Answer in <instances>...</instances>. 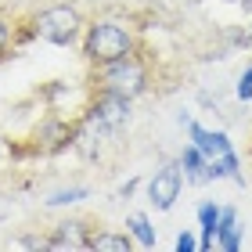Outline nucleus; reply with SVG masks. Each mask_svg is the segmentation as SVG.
<instances>
[{"label":"nucleus","instance_id":"nucleus-11","mask_svg":"<svg viewBox=\"0 0 252 252\" xmlns=\"http://www.w3.org/2000/svg\"><path fill=\"white\" fill-rule=\"evenodd\" d=\"M79 198H87V191L83 188H72V191H58L54 198H47L51 205H65V202H79Z\"/></svg>","mask_w":252,"mask_h":252},{"label":"nucleus","instance_id":"nucleus-9","mask_svg":"<svg viewBox=\"0 0 252 252\" xmlns=\"http://www.w3.org/2000/svg\"><path fill=\"white\" fill-rule=\"evenodd\" d=\"M180 166H184V173L188 177H194V180H202L205 177V166H209V158H205L202 152H198V148H188V152H184V158H180Z\"/></svg>","mask_w":252,"mask_h":252},{"label":"nucleus","instance_id":"nucleus-13","mask_svg":"<svg viewBox=\"0 0 252 252\" xmlns=\"http://www.w3.org/2000/svg\"><path fill=\"white\" fill-rule=\"evenodd\" d=\"M194 249H198V242H194L191 231H184V234L177 238V252H194Z\"/></svg>","mask_w":252,"mask_h":252},{"label":"nucleus","instance_id":"nucleus-10","mask_svg":"<svg viewBox=\"0 0 252 252\" xmlns=\"http://www.w3.org/2000/svg\"><path fill=\"white\" fill-rule=\"evenodd\" d=\"M126 227H130V234H133L144 249H152V245H155V231H152V223H148L144 216H130V220H126Z\"/></svg>","mask_w":252,"mask_h":252},{"label":"nucleus","instance_id":"nucleus-5","mask_svg":"<svg viewBox=\"0 0 252 252\" xmlns=\"http://www.w3.org/2000/svg\"><path fill=\"white\" fill-rule=\"evenodd\" d=\"M126 116H130V97L108 90V94L97 101V108L90 112V126H97V130H116L119 123H126Z\"/></svg>","mask_w":252,"mask_h":252},{"label":"nucleus","instance_id":"nucleus-8","mask_svg":"<svg viewBox=\"0 0 252 252\" xmlns=\"http://www.w3.org/2000/svg\"><path fill=\"white\" fill-rule=\"evenodd\" d=\"M87 245L97 249V252H130V234H97Z\"/></svg>","mask_w":252,"mask_h":252},{"label":"nucleus","instance_id":"nucleus-1","mask_svg":"<svg viewBox=\"0 0 252 252\" xmlns=\"http://www.w3.org/2000/svg\"><path fill=\"white\" fill-rule=\"evenodd\" d=\"M133 47V40H130V32H126L123 26H116V22H97V26H90L87 32V43H83V51H87V58L90 62H116L123 58V54H130Z\"/></svg>","mask_w":252,"mask_h":252},{"label":"nucleus","instance_id":"nucleus-7","mask_svg":"<svg viewBox=\"0 0 252 252\" xmlns=\"http://www.w3.org/2000/svg\"><path fill=\"white\" fill-rule=\"evenodd\" d=\"M238 245H242V227H238V220H234V209H223L220 223H216V249L234 252Z\"/></svg>","mask_w":252,"mask_h":252},{"label":"nucleus","instance_id":"nucleus-3","mask_svg":"<svg viewBox=\"0 0 252 252\" xmlns=\"http://www.w3.org/2000/svg\"><path fill=\"white\" fill-rule=\"evenodd\" d=\"M105 87L123 94V97H137L144 90V68L130 54H123L116 62H105Z\"/></svg>","mask_w":252,"mask_h":252},{"label":"nucleus","instance_id":"nucleus-14","mask_svg":"<svg viewBox=\"0 0 252 252\" xmlns=\"http://www.w3.org/2000/svg\"><path fill=\"white\" fill-rule=\"evenodd\" d=\"M4 43H7V26L0 22V51H4Z\"/></svg>","mask_w":252,"mask_h":252},{"label":"nucleus","instance_id":"nucleus-6","mask_svg":"<svg viewBox=\"0 0 252 252\" xmlns=\"http://www.w3.org/2000/svg\"><path fill=\"white\" fill-rule=\"evenodd\" d=\"M191 141H194V148H198L209 162H216V158H223V155H231V144H227L223 133H209V130H202V126H194V123H191Z\"/></svg>","mask_w":252,"mask_h":252},{"label":"nucleus","instance_id":"nucleus-2","mask_svg":"<svg viewBox=\"0 0 252 252\" xmlns=\"http://www.w3.org/2000/svg\"><path fill=\"white\" fill-rule=\"evenodd\" d=\"M36 32L47 43H72L76 32H79V15L72 7H47L43 15L36 18Z\"/></svg>","mask_w":252,"mask_h":252},{"label":"nucleus","instance_id":"nucleus-4","mask_svg":"<svg viewBox=\"0 0 252 252\" xmlns=\"http://www.w3.org/2000/svg\"><path fill=\"white\" fill-rule=\"evenodd\" d=\"M180 198V169L166 166L148 180V202L155 209H173V202Z\"/></svg>","mask_w":252,"mask_h":252},{"label":"nucleus","instance_id":"nucleus-12","mask_svg":"<svg viewBox=\"0 0 252 252\" xmlns=\"http://www.w3.org/2000/svg\"><path fill=\"white\" fill-rule=\"evenodd\" d=\"M238 97H242V101H249V97H252V65H249V72L238 79Z\"/></svg>","mask_w":252,"mask_h":252}]
</instances>
